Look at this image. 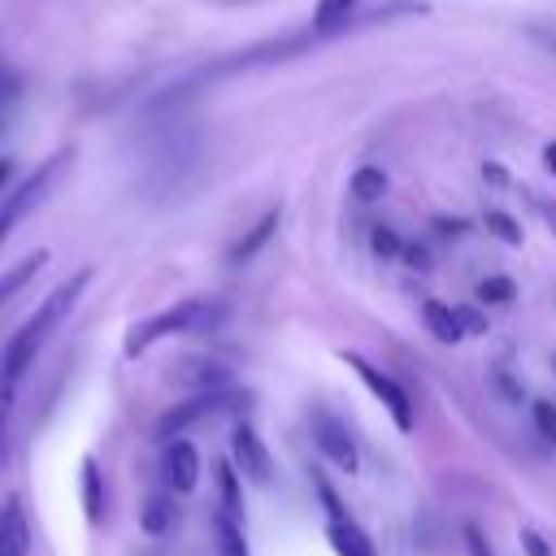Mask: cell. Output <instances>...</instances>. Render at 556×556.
<instances>
[{
  "mask_svg": "<svg viewBox=\"0 0 556 556\" xmlns=\"http://www.w3.org/2000/svg\"><path fill=\"white\" fill-rule=\"evenodd\" d=\"M87 282H91V269H78V274H70L61 287H52V295H43V304L17 326V334L9 339V348H4V356H0V378H4V391L30 369V361L39 356V348L52 339V330L70 317V308L78 304V295L87 291Z\"/></svg>",
  "mask_w": 556,
  "mask_h": 556,
  "instance_id": "6da1fadb",
  "label": "cell"
},
{
  "mask_svg": "<svg viewBox=\"0 0 556 556\" xmlns=\"http://www.w3.org/2000/svg\"><path fill=\"white\" fill-rule=\"evenodd\" d=\"M213 321H217V304H208V300H182V304H169V308H161V313L135 321V326L126 330V348H122V352L135 361V356H143L152 343H161V339H169V334L204 330V326H213Z\"/></svg>",
  "mask_w": 556,
  "mask_h": 556,
  "instance_id": "7a4b0ae2",
  "label": "cell"
},
{
  "mask_svg": "<svg viewBox=\"0 0 556 556\" xmlns=\"http://www.w3.org/2000/svg\"><path fill=\"white\" fill-rule=\"evenodd\" d=\"M70 161H74V152H70V148L52 152V156H48L35 174H26V178H22V187L0 204V248H4V239L13 235V226H17V222H22V217H26V213H30V208H35V204L56 187V178H61V169H65Z\"/></svg>",
  "mask_w": 556,
  "mask_h": 556,
  "instance_id": "3957f363",
  "label": "cell"
},
{
  "mask_svg": "<svg viewBox=\"0 0 556 556\" xmlns=\"http://www.w3.org/2000/svg\"><path fill=\"white\" fill-rule=\"evenodd\" d=\"M343 361H348V365L361 374V382H365V387L374 391V400H378V404L391 413V421H395L400 430H413V400H408V391H404V387H400L391 374L374 369V365H369L365 356H356V352H343Z\"/></svg>",
  "mask_w": 556,
  "mask_h": 556,
  "instance_id": "277c9868",
  "label": "cell"
},
{
  "mask_svg": "<svg viewBox=\"0 0 556 556\" xmlns=\"http://www.w3.org/2000/svg\"><path fill=\"white\" fill-rule=\"evenodd\" d=\"M243 395L239 391H208V395H191V400H182V404H174L161 421H156V434L169 443L174 434H182L187 426H195V421H204V417H213V413H226V408H235Z\"/></svg>",
  "mask_w": 556,
  "mask_h": 556,
  "instance_id": "5b68a950",
  "label": "cell"
},
{
  "mask_svg": "<svg viewBox=\"0 0 556 556\" xmlns=\"http://www.w3.org/2000/svg\"><path fill=\"white\" fill-rule=\"evenodd\" d=\"M230 465H235V473H243V478L256 482V486H269V478H274L269 447L261 443V434H256L248 421H239V426L230 430Z\"/></svg>",
  "mask_w": 556,
  "mask_h": 556,
  "instance_id": "8992f818",
  "label": "cell"
},
{
  "mask_svg": "<svg viewBox=\"0 0 556 556\" xmlns=\"http://www.w3.org/2000/svg\"><path fill=\"white\" fill-rule=\"evenodd\" d=\"M313 439H317V447H321L343 473H356L361 452H356V439L348 434V426H343L339 417H330V413H313Z\"/></svg>",
  "mask_w": 556,
  "mask_h": 556,
  "instance_id": "52a82bcc",
  "label": "cell"
},
{
  "mask_svg": "<svg viewBox=\"0 0 556 556\" xmlns=\"http://www.w3.org/2000/svg\"><path fill=\"white\" fill-rule=\"evenodd\" d=\"M161 473H165V486L174 495L195 491V482H200V452L187 439H169L165 443V456H161Z\"/></svg>",
  "mask_w": 556,
  "mask_h": 556,
  "instance_id": "ba28073f",
  "label": "cell"
},
{
  "mask_svg": "<svg viewBox=\"0 0 556 556\" xmlns=\"http://www.w3.org/2000/svg\"><path fill=\"white\" fill-rule=\"evenodd\" d=\"M169 378H174L178 387H191L195 395H208V391H226V387H230V369L217 365V361H208V356H187V361H178Z\"/></svg>",
  "mask_w": 556,
  "mask_h": 556,
  "instance_id": "9c48e42d",
  "label": "cell"
},
{
  "mask_svg": "<svg viewBox=\"0 0 556 556\" xmlns=\"http://www.w3.org/2000/svg\"><path fill=\"white\" fill-rule=\"evenodd\" d=\"M30 552V521L17 495L0 504V556H26Z\"/></svg>",
  "mask_w": 556,
  "mask_h": 556,
  "instance_id": "30bf717a",
  "label": "cell"
},
{
  "mask_svg": "<svg viewBox=\"0 0 556 556\" xmlns=\"http://www.w3.org/2000/svg\"><path fill=\"white\" fill-rule=\"evenodd\" d=\"M421 321H426V330H430L439 343H460V339H465V330H460V321H456V308L443 304V300H426V304H421Z\"/></svg>",
  "mask_w": 556,
  "mask_h": 556,
  "instance_id": "8fae6325",
  "label": "cell"
},
{
  "mask_svg": "<svg viewBox=\"0 0 556 556\" xmlns=\"http://www.w3.org/2000/svg\"><path fill=\"white\" fill-rule=\"evenodd\" d=\"M43 265H48V252L39 248V252L22 256L13 269H4V274H0V308H4V304H9V300H13V295H17V291H22V287L43 269Z\"/></svg>",
  "mask_w": 556,
  "mask_h": 556,
  "instance_id": "7c38bea8",
  "label": "cell"
},
{
  "mask_svg": "<svg viewBox=\"0 0 556 556\" xmlns=\"http://www.w3.org/2000/svg\"><path fill=\"white\" fill-rule=\"evenodd\" d=\"M274 230H278V208H269V213H265V217H261V222H256V226H252V230H248V235L226 252V261H230V265H239V261L256 256V252L269 243V235H274Z\"/></svg>",
  "mask_w": 556,
  "mask_h": 556,
  "instance_id": "4fadbf2b",
  "label": "cell"
},
{
  "mask_svg": "<svg viewBox=\"0 0 556 556\" xmlns=\"http://www.w3.org/2000/svg\"><path fill=\"white\" fill-rule=\"evenodd\" d=\"M330 547L339 552V556H374V543L365 539V530L348 517V521H330Z\"/></svg>",
  "mask_w": 556,
  "mask_h": 556,
  "instance_id": "5bb4252c",
  "label": "cell"
},
{
  "mask_svg": "<svg viewBox=\"0 0 556 556\" xmlns=\"http://www.w3.org/2000/svg\"><path fill=\"white\" fill-rule=\"evenodd\" d=\"M387 187H391V178H387V169H382V165H361V169L352 174V200H361V204L382 200V195H387Z\"/></svg>",
  "mask_w": 556,
  "mask_h": 556,
  "instance_id": "9a60e30c",
  "label": "cell"
},
{
  "mask_svg": "<svg viewBox=\"0 0 556 556\" xmlns=\"http://www.w3.org/2000/svg\"><path fill=\"white\" fill-rule=\"evenodd\" d=\"M83 508H87V521L104 517V482H100V465L91 456L83 460Z\"/></svg>",
  "mask_w": 556,
  "mask_h": 556,
  "instance_id": "2e32d148",
  "label": "cell"
},
{
  "mask_svg": "<svg viewBox=\"0 0 556 556\" xmlns=\"http://www.w3.org/2000/svg\"><path fill=\"white\" fill-rule=\"evenodd\" d=\"M213 539H217V556H248V543H243V526L235 517H213Z\"/></svg>",
  "mask_w": 556,
  "mask_h": 556,
  "instance_id": "e0dca14e",
  "label": "cell"
},
{
  "mask_svg": "<svg viewBox=\"0 0 556 556\" xmlns=\"http://www.w3.org/2000/svg\"><path fill=\"white\" fill-rule=\"evenodd\" d=\"M217 495H222V508H217V513L239 521L243 495H239V473H235V465H217Z\"/></svg>",
  "mask_w": 556,
  "mask_h": 556,
  "instance_id": "ac0fdd59",
  "label": "cell"
},
{
  "mask_svg": "<svg viewBox=\"0 0 556 556\" xmlns=\"http://www.w3.org/2000/svg\"><path fill=\"white\" fill-rule=\"evenodd\" d=\"M169 521H174V504H169V495H152V500L143 504L139 526H143L148 534H165V530H169Z\"/></svg>",
  "mask_w": 556,
  "mask_h": 556,
  "instance_id": "d6986e66",
  "label": "cell"
},
{
  "mask_svg": "<svg viewBox=\"0 0 556 556\" xmlns=\"http://www.w3.org/2000/svg\"><path fill=\"white\" fill-rule=\"evenodd\" d=\"M513 295H517V282L508 274H491V278L478 282V300L482 304H508Z\"/></svg>",
  "mask_w": 556,
  "mask_h": 556,
  "instance_id": "ffe728a7",
  "label": "cell"
},
{
  "mask_svg": "<svg viewBox=\"0 0 556 556\" xmlns=\"http://www.w3.org/2000/svg\"><path fill=\"white\" fill-rule=\"evenodd\" d=\"M482 222H486V230H491L500 243H513V248L521 243V226H517L504 208H486V217H482Z\"/></svg>",
  "mask_w": 556,
  "mask_h": 556,
  "instance_id": "44dd1931",
  "label": "cell"
},
{
  "mask_svg": "<svg viewBox=\"0 0 556 556\" xmlns=\"http://www.w3.org/2000/svg\"><path fill=\"white\" fill-rule=\"evenodd\" d=\"M369 239H374V256H382V261H391V256H400V252H404V239H400L391 226H378Z\"/></svg>",
  "mask_w": 556,
  "mask_h": 556,
  "instance_id": "7402d4cb",
  "label": "cell"
},
{
  "mask_svg": "<svg viewBox=\"0 0 556 556\" xmlns=\"http://www.w3.org/2000/svg\"><path fill=\"white\" fill-rule=\"evenodd\" d=\"M534 430L547 439V443H556V404L552 400H534Z\"/></svg>",
  "mask_w": 556,
  "mask_h": 556,
  "instance_id": "603a6c76",
  "label": "cell"
},
{
  "mask_svg": "<svg viewBox=\"0 0 556 556\" xmlns=\"http://www.w3.org/2000/svg\"><path fill=\"white\" fill-rule=\"evenodd\" d=\"M313 486H317V495H321V504H326V513H330V521H348V513H343V504H339V495H334V486L321 478V473H313Z\"/></svg>",
  "mask_w": 556,
  "mask_h": 556,
  "instance_id": "cb8c5ba5",
  "label": "cell"
},
{
  "mask_svg": "<svg viewBox=\"0 0 556 556\" xmlns=\"http://www.w3.org/2000/svg\"><path fill=\"white\" fill-rule=\"evenodd\" d=\"M456 321H460V330H465V334H486V326H491V321H486V313H478V308H469V304H460V308H456Z\"/></svg>",
  "mask_w": 556,
  "mask_h": 556,
  "instance_id": "d4e9b609",
  "label": "cell"
},
{
  "mask_svg": "<svg viewBox=\"0 0 556 556\" xmlns=\"http://www.w3.org/2000/svg\"><path fill=\"white\" fill-rule=\"evenodd\" d=\"M17 87H22V83H17V70H9V61L0 56V104H9V100L17 96Z\"/></svg>",
  "mask_w": 556,
  "mask_h": 556,
  "instance_id": "484cf974",
  "label": "cell"
},
{
  "mask_svg": "<svg viewBox=\"0 0 556 556\" xmlns=\"http://www.w3.org/2000/svg\"><path fill=\"white\" fill-rule=\"evenodd\" d=\"M465 552H469V556H491V543H486V534H482L473 521L465 526Z\"/></svg>",
  "mask_w": 556,
  "mask_h": 556,
  "instance_id": "4316f807",
  "label": "cell"
},
{
  "mask_svg": "<svg viewBox=\"0 0 556 556\" xmlns=\"http://www.w3.org/2000/svg\"><path fill=\"white\" fill-rule=\"evenodd\" d=\"M400 256H404L413 269H430V248H426V243H417V239H413V243H404V252H400Z\"/></svg>",
  "mask_w": 556,
  "mask_h": 556,
  "instance_id": "83f0119b",
  "label": "cell"
},
{
  "mask_svg": "<svg viewBox=\"0 0 556 556\" xmlns=\"http://www.w3.org/2000/svg\"><path fill=\"white\" fill-rule=\"evenodd\" d=\"M530 35L547 48H556V22H530Z\"/></svg>",
  "mask_w": 556,
  "mask_h": 556,
  "instance_id": "f1b7e54d",
  "label": "cell"
},
{
  "mask_svg": "<svg viewBox=\"0 0 556 556\" xmlns=\"http://www.w3.org/2000/svg\"><path fill=\"white\" fill-rule=\"evenodd\" d=\"M521 543H526V552H530V556H547V543H543V534H539V530H521Z\"/></svg>",
  "mask_w": 556,
  "mask_h": 556,
  "instance_id": "f546056e",
  "label": "cell"
},
{
  "mask_svg": "<svg viewBox=\"0 0 556 556\" xmlns=\"http://www.w3.org/2000/svg\"><path fill=\"white\" fill-rule=\"evenodd\" d=\"M482 174H486V182H491V187H508V169H504V165H495V161H491V165H482Z\"/></svg>",
  "mask_w": 556,
  "mask_h": 556,
  "instance_id": "4dcf8cb0",
  "label": "cell"
},
{
  "mask_svg": "<svg viewBox=\"0 0 556 556\" xmlns=\"http://www.w3.org/2000/svg\"><path fill=\"white\" fill-rule=\"evenodd\" d=\"M543 165H547V174H556V139L543 148Z\"/></svg>",
  "mask_w": 556,
  "mask_h": 556,
  "instance_id": "1f68e13d",
  "label": "cell"
},
{
  "mask_svg": "<svg viewBox=\"0 0 556 556\" xmlns=\"http://www.w3.org/2000/svg\"><path fill=\"white\" fill-rule=\"evenodd\" d=\"M9 178H13V161H9V156H0V187H4Z\"/></svg>",
  "mask_w": 556,
  "mask_h": 556,
  "instance_id": "d6a6232c",
  "label": "cell"
},
{
  "mask_svg": "<svg viewBox=\"0 0 556 556\" xmlns=\"http://www.w3.org/2000/svg\"><path fill=\"white\" fill-rule=\"evenodd\" d=\"M439 230H443V235H460V230H465V222H439Z\"/></svg>",
  "mask_w": 556,
  "mask_h": 556,
  "instance_id": "836d02e7",
  "label": "cell"
},
{
  "mask_svg": "<svg viewBox=\"0 0 556 556\" xmlns=\"http://www.w3.org/2000/svg\"><path fill=\"white\" fill-rule=\"evenodd\" d=\"M4 404H9V391H0V426H4Z\"/></svg>",
  "mask_w": 556,
  "mask_h": 556,
  "instance_id": "e575fe53",
  "label": "cell"
},
{
  "mask_svg": "<svg viewBox=\"0 0 556 556\" xmlns=\"http://www.w3.org/2000/svg\"><path fill=\"white\" fill-rule=\"evenodd\" d=\"M230 4H235V0H230Z\"/></svg>",
  "mask_w": 556,
  "mask_h": 556,
  "instance_id": "d590c367",
  "label": "cell"
}]
</instances>
